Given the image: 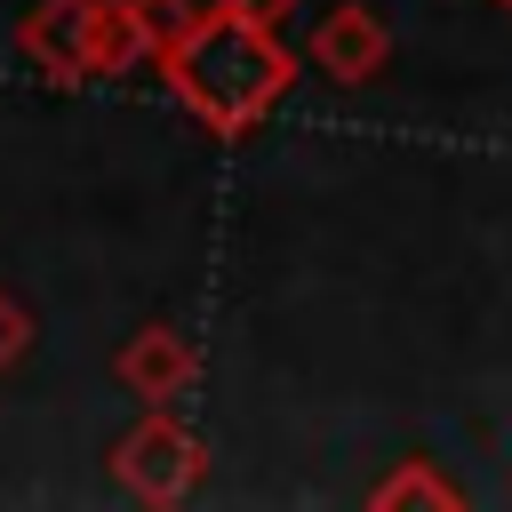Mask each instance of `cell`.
Segmentation results:
<instances>
[{"instance_id": "obj_8", "label": "cell", "mask_w": 512, "mask_h": 512, "mask_svg": "<svg viewBox=\"0 0 512 512\" xmlns=\"http://www.w3.org/2000/svg\"><path fill=\"white\" fill-rule=\"evenodd\" d=\"M136 8H144V32H152V48H168V40L192 24V16H184V0H136Z\"/></svg>"}, {"instance_id": "obj_1", "label": "cell", "mask_w": 512, "mask_h": 512, "mask_svg": "<svg viewBox=\"0 0 512 512\" xmlns=\"http://www.w3.org/2000/svg\"><path fill=\"white\" fill-rule=\"evenodd\" d=\"M160 56H168L176 96H184L216 136H240V128H248L280 88H288V56L272 48V32H264V24H248V16H232V8L192 16Z\"/></svg>"}, {"instance_id": "obj_6", "label": "cell", "mask_w": 512, "mask_h": 512, "mask_svg": "<svg viewBox=\"0 0 512 512\" xmlns=\"http://www.w3.org/2000/svg\"><path fill=\"white\" fill-rule=\"evenodd\" d=\"M144 48H152L144 8H136V0H96V24H88V64H96V80H104V72H128Z\"/></svg>"}, {"instance_id": "obj_10", "label": "cell", "mask_w": 512, "mask_h": 512, "mask_svg": "<svg viewBox=\"0 0 512 512\" xmlns=\"http://www.w3.org/2000/svg\"><path fill=\"white\" fill-rule=\"evenodd\" d=\"M224 8H232V16H248V24H264V32H272V24H280V16H288V8H296V0H224Z\"/></svg>"}, {"instance_id": "obj_7", "label": "cell", "mask_w": 512, "mask_h": 512, "mask_svg": "<svg viewBox=\"0 0 512 512\" xmlns=\"http://www.w3.org/2000/svg\"><path fill=\"white\" fill-rule=\"evenodd\" d=\"M408 496H424V504H456V488H448V480H424V472H408V480H384V488H376V504H408Z\"/></svg>"}, {"instance_id": "obj_5", "label": "cell", "mask_w": 512, "mask_h": 512, "mask_svg": "<svg viewBox=\"0 0 512 512\" xmlns=\"http://www.w3.org/2000/svg\"><path fill=\"white\" fill-rule=\"evenodd\" d=\"M120 384H128V392H144V400L160 408L168 392H184V384H192V344H184L176 328H136V336L120 344Z\"/></svg>"}, {"instance_id": "obj_3", "label": "cell", "mask_w": 512, "mask_h": 512, "mask_svg": "<svg viewBox=\"0 0 512 512\" xmlns=\"http://www.w3.org/2000/svg\"><path fill=\"white\" fill-rule=\"evenodd\" d=\"M88 24H96V0H40L24 16V56L48 72V80H96L88 64Z\"/></svg>"}, {"instance_id": "obj_4", "label": "cell", "mask_w": 512, "mask_h": 512, "mask_svg": "<svg viewBox=\"0 0 512 512\" xmlns=\"http://www.w3.org/2000/svg\"><path fill=\"white\" fill-rule=\"evenodd\" d=\"M312 64H320L328 80H368V72H384V24H376L360 0H344L336 16H320Z\"/></svg>"}, {"instance_id": "obj_9", "label": "cell", "mask_w": 512, "mask_h": 512, "mask_svg": "<svg viewBox=\"0 0 512 512\" xmlns=\"http://www.w3.org/2000/svg\"><path fill=\"white\" fill-rule=\"evenodd\" d=\"M24 344H32V320H24V312H16L8 296H0V368H8V360H16Z\"/></svg>"}, {"instance_id": "obj_2", "label": "cell", "mask_w": 512, "mask_h": 512, "mask_svg": "<svg viewBox=\"0 0 512 512\" xmlns=\"http://www.w3.org/2000/svg\"><path fill=\"white\" fill-rule=\"evenodd\" d=\"M112 464H120V480H128L144 504H176V496L200 480V440H192L168 408H152V416L120 440V456H112Z\"/></svg>"}]
</instances>
